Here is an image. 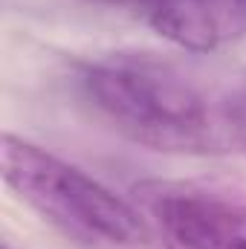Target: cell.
<instances>
[{
    "label": "cell",
    "mask_w": 246,
    "mask_h": 249,
    "mask_svg": "<svg viewBox=\"0 0 246 249\" xmlns=\"http://www.w3.org/2000/svg\"><path fill=\"white\" fill-rule=\"evenodd\" d=\"M78 90L110 127L157 151L209 154L232 133L188 75L154 58L113 55L84 64Z\"/></svg>",
    "instance_id": "obj_1"
},
{
    "label": "cell",
    "mask_w": 246,
    "mask_h": 249,
    "mask_svg": "<svg viewBox=\"0 0 246 249\" xmlns=\"http://www.w3.org/2000/svg\"><path fill=\"white\" fill-rule=\"evenodd\" d=\"M0 168L6 186L70 241L90 249H157L139 209L41 145L3 133Z\"/></svg>",
    "instance_id": "obj_2"
},
{
    "label": "cell",
    "mask_w": 246,
    "mask_h": 249,
    "mask_svg": "<svg viewBox=\"0 0 246 249\" xmlns=\"http://www.w3.org/2000/svg\"><path fill=\"white\" fill-rule=\"evenodd\" d=\"M142 194L177 249H246V200L191 186H145Z\"/></svg>",
    "instance_id": "obj_3"
},
{
    "label": "cell",
    "mask_w": 246,
    "mask_h": 249,
    "mask_svg": "<svg viewBox=\"0 0 246 249\" xmlns=\"http://www.w3.org/2000/svg\"><path fill=\"white\" fill-rule=\"evenodd\" d=\"M124 6L145 18V23L165 41L211 53L246 35V0H93Z\"/></svg>",
    "instance_id": "obj_4"
},
{
    "label": "cell",
    "mask_w": 246,
    "mask_h": 249,
    "mask_svg": "<svg viewBox=\"0 0 246 249\" xmlns=\"http://www.w3.org/2000/svg\"><path fill=\"white\" fill-rule=\"evenodd\" d=\"M229 124H232V130H235V136L246 142V93H241L232 105H229Z\"/></svg>",
    "instance_id": "obj_5"
},
{
    "label": "cell",
    "mask_w": 246,
    "mask_h": 249,
    "mask_svg": "<svg viewBox=\"0 0 246 249\" xmlns=\"http://www.w3.org/2000/svg\"><path fill=\"white\" fill-rule=\"evenodd\" d=\"M3 249H12V247H9V244H3Z\"/></svg>",
    "instance_id": "obj_6"
}]
</instances>
